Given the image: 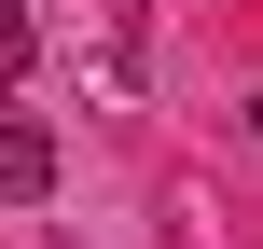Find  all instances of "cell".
I'll use <instances>...</instances> for the list:
<instances>
[{"label": "cell", "instance_id": "2", "mask_svg": "<svg viewBox=\"0 0 263 249\" xmlns=\"http://www.w3.org/2000/svg\"><path fill=\"white\" fill-rule=\"evenodd\" d=\"M0 69H28V0H0Z\"/></svg>", "mask_w": 263, "mask_h": 249}, {"label": "cell", "instance_id": "1", "mask_svg": "<svg viewBox=\"0 0 263 249\" xmlns=\"http://www.w3.org/2000/svg\"><path fill=\"white\" fill-rule=\"evenodd\" d=\"M28 194H55V125L0 97V208H28Z\"/></svg>", "mask_w": 263, "mask_h": 249}]
</instances>
